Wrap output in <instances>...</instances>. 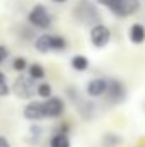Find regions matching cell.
I'll list each match as a JSON object with an SVG mask.
<instances>
[{
	"instance_id": "20",
	"label": "cell",
	"mask_w": 145,
	"mask_h": 147,
	"mask_svg": "<svg viewBox=\"0 0 145 147\" xmlns=\"http://www.w3.org/2000/svg\"><path fill=\"white\" fill-rule=\"evenodd\" d=\"M29 134H31V137H34V142H38V139L41 137L39 134H41V128H39V125H31V128H29Z\"/></svg>"
},
{
	"instance_id": "5",
	"label": "cell",
	"mask_w": 145,
	"mask_h": 147,
	"mask_svg": "<svg viewBox=\"0 0 145 147\" xmlns=\"http://www.w3.org/2000/svg\"><path fill=\"white\" fill-rule=\"evenodd\" d=\"M109 105H119L126 99V86L119 79H108V89L104 94Z\"/></svg>"
},
{
	"instance_id": "11",
	"label": "cell",
	"mask_w": 145,
	"mask_h": 147,
	"mask_svg": "<svg viewBox=\"0 0 145 147\" xmlns=\"http://www.w3.org/2000/svg\"><path fill=\"white\" fill-rule=\"evenodd\" d=\"M34 48L39 53H50L51 51V34L43 33L34 39Z\"/></svg>"
},
{
	"instance_id": "19",
	"label": "cell",
	"mask_w": 145,
	"mask_h": 147,
	"mask_svg": "<svg viewBox=\"0 0 145 147\" xmlns=\"http://www.w3.org/2000/svg\"><path fill=\"white\" fill-rule=\"evenodd\" d=\"M9 94H10V87L7 84V77L3 72H0V98H5Z\"/></svg>"
},
{
	"instance_id": "3",
	"label": "cell",
	"mask_w": 145,
	"mask_h": 147,
	"mask_svg": "<svg viewBox=\"0 0 145 147\" xmlns=\"http://www.w3.org/2000/svg\"><path fill=\"white\" fill-rule=\"evenodd\" d=\"M28 22L33 29H41L46 31L53 26V16L48 10L46 5L43 3H36L31 7V10L28 12Z\"/></svg>"
},
{
	"instance_id": "24",
	"label": "cell",
	"mask_w": 145,
	"mask_h": 147,
	"mask_svg": "<svg viewBox=\"0 0 145 147\" xmlns=\"http://www.w3.org/2000/svg\"><path fill=\"white\" fill-rule=\"evenodd\" d=\"M138 147H140V146H138Z\"/></svg>"
},
{
	"instance_id": "22",
	"label": "cell",
	"mask_w": 145,
	"mask_h": 147,
	"mask_svg": "<svg viewBox=\"0 0 145 147\" xmlns=\"http://www.w3.org/2000/svg\"><path fill=\"white\" fill-rule=\"evenodd\" d=\"M0 147H12V144L9 142V139H7V137L0 135Z\"/></svg>"
},
{
	"instance_id": "1",
	"label": "cell",
	"mask_w": 145,
	"mask_h": 147,
	"mask_svg": "<svg viewBox=\"0 0 145 147\" xmlns=\"http://www.w3.org/2000/svg\"><path fill=\"white\" fill-rule=\"evenodd\" d=\"M96 2L119 19L135 16L140 10V0H96Z\"/></svg>"
},
{
	"instance_id": "10",
	"label": "cell",
	"mask_w": 145,
	"mask_h": 147,
	"mask_svg": "<svg viewBox=\"0 0 145 147\" xmlns=\"http://www.w3.org/2000/svg\"><path fill=\"white\" fill-rule=\"evenodd\" d=\"M128 39L133 45H142L145 41V26L142 22H135L128 29Z\"/></svg>"
},
{
	"instance_id": "8",
	"label": "cell",
	"mask_w": 145,
	"mask_h": 147,
	"mask_svg": "<svg viewBox=\"0 0 145 147\" xmlns=\"http://www.w3.org/2000/svg\"><path fill=\"white\" fill-rule=\"evenodd\" d=\"M44 111L46 118H60L65 113V101L58 96H50L44 99Z\"/></svg>"
},
{
	"instance_id": "9",
	"label": "cell",
	"mask_w": 145,
	"mask_h": 147,
	"mask_svg": "<svg viewBox=\"0 0 145 147\" xmlns=\"http://www.w3.org/2000/svg\"><path fill=\"white\" fill-rule=\"evenodd\" d=\"M106 89H108V79L106 77H94L85 86V92L89 98H101L106 94Z\"/></svg>"
},
{
	"instance_id": "21",
	"label": "cell",
	"mask_w": 145,
	"mask_h": 147,
	"mask_svg": "<svg viewBox=\"0 0 145 147\" xmlns=\"http://www.w3.org/2000/svg\"><path fill=\"white\" fill-rule=\"evenodd\" d=\"M9 58V48L5 45H0V63H3Z\"/></svg>"
},
{
	"instance_id": "14",
	"label": "cell",
	"mask_w": 145,
	"mask_h": 147,
	"mask_svg": "<svg viewBox=\"0 0 145 147\" xmlns=\"http://www.w3.org/2000/svg\"><path fill=\"white\" fill-rule=\"evenodd\" d=\"M68 48V41L65 36L51 34V51H65Z\"/></svg>"
},
{
	"instance_id": "15",
	"label": "cell",
	"mask_w": 145,
	"mask_h": 147,
	"mask_svg": "<svg viewBox=\"0 0 145 147\" xmlns=\"http://www.w3.org/2000/svg\"><path fill=\"white\" fill-rule=\"evenodd\" d=\"M28 75L29 77H33L34 80H43L44 79V75H46V70H44V67L41 65V63H31L29 67H28Z\"/></svg>"
},
{
	"instance_id": "2",
	"label": "cell",
	"mask_w": 145,
	"mask_h": 147,
	"mask_svg": "<svg viewBox=\"0 0 145 147\" xmlns=\"http://www.w3.org/2000/svg\"><path fill=\"white\" fill-rule=\"evenodd\" d=\"M73 17L75 21H79L84 26H94L97 22H101V16H99V9L96 3H92L91 0H79L77 5L73 7Z\"/></svg>"
},
{
	"instance_id": "7",
	"label": "cell",
	"mask_w": 145,
	"mask_h": 147,
	"mask_svg": "<svg viewBox=\"0 0 145 147\" xmlns=\"http://www.w3.org/2000/svg\"><path fill=\"white\" fill-rule=\"evenodd\" d=\"M22 116L29 121H39V120L46 118L44 101H29L22 110Z\"/></svg>"
},
{
	"instance_id": "18",
	"label": "cell",
	"mask_w": 145,
	"mask_h": 147,
	"mask_svg": "<svg viewBox=\"0 0 145 147\" xmlns=\"http://www.w3.org/2000/svg\"><path fill=\"white\" fill-rule=\"evenodd\" d=\"M121 144V137L118 134H106L103 139V146L104 147H116Z\"/></svg>"
},
{
	"instance_id": "25",
	"label": "cell",
	"mask_w": 145,
	"mask_h": 147,
	"mask_svg": "<svg viewBox=\"0 0 145 147\" xmlns=\"http://www.w3.org/2000/svg\"><path fill=\"white\" fill-rule=\"evenodd\" d=\"M144 108H145V106H144Z\"/></svg>"
},
{
	"instance_id": "16",
	"label": "cell",
	"mask_w": 145,
	"mask_h": 147,
	"mask_svg": "<svg viewBox=\"0 0 145 147\" xmlns=\"http://www.w3.org/2000/svg\"><path fill=\"white\" fill-rule=\"evenodd\" d=\"M36 94L43 99H48L50 96H53V87L50 82H39L36 86Z\"/></svg>"
},
{
	"instance_id": "6",
	"label": "cell",
	"mask_w": 145,
	"mask_h": 147,
	"mask_svg": "<svg viewBox=\"0 0 145 147\" xmlns=\"http://www.w3.org/2000/svg\"><path fill=\"white\" fill-rule=\"evenodd\" d=\"M89 39L92 43L94 48H106L111 41V29H109L106 24L103 22H97L94 24L91 29H89Z\"/></svg>"
},
{
	"instance_id": "23",
	"label": "cell",
	"mask_w": 145,
	"mask_h": 147,
	"mask_svg": "<svg viewBox=\"0 0 145 147\" xmlns=\"http://www.w3.org/2000/svg\"><path fill=\"white\" fill-rule=\"evenodd\" d=\"M51 2H53V3H67L68 0H51Z\"/></svg>"
},
{
	"instance_id": "4",
	"label": "cell",
	"mask_w": 145,
	"mask_h": 147,
	"mask_svg": "<svg viewBox=\"0 0 145 147\" xmlns=\"http://www.w3.org/2000/svg\"><path fill=\"white\" fill-rule=\"evenodd\" d=\"M12 92L21 99H31L36 92V80L29 75L21 74L12 84Z\"/></svg>"
},
{
	"instance_id": "17",
	"label": "cell",
	"mask_w": 145,
	"mask_h": 147,
	"mask_svg": "<svg viewBox=\"0 0 145 147\" xmlns=\"http://www.w3.org/2000/svg\"><path fill=\"white\" fill-rule=\"evenodd\" d=\"M28 67H29V63H28V60H26L24 57H15V58L12 60V69H14L15 72L22 74L24 70H28Z\"/></svg>"
},
{
	"instance_id": "13",
	"label": "cell",
	"mask_w": 145,
	"mask_h": 147,
	"mask_svg": "<svg viewBox=\"0 0 145 147\" xmlns=\"http://www.w3.org/2000/svg\"><path fill=\"white\" fill-rule=\"evenodd\" d=\"M50 147H72L70 137L67 134H53L50 139Z\"/></svg>"
},
{
	"instance_id": "12",
	"label": "cell",
	"mask_w": 145,
	"mask_h": 147,
	"mask_svg": "<svg viewBox=\"0 0 145 147\" xmlns=\"http://www.w3.org/2000/svg\"><path fill=\"white\" fill-rule=\"evenodd\" d=\"M70 67L75 72H85L89 69V58L85 55H73L70 58Z\"/></svg>"
}]
</instances>
